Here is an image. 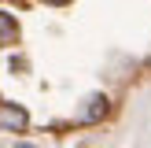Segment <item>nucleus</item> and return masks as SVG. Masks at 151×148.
I'll list each match as a JSON object with an SVG mask.
<instances>
[{
  "label": "nucleus",
  "instance_id": "nucleus-5",
  "mask_svg": "<svg viewBox=\"0 0 151 148\" xmlns=\"http://www.w3.org/2000/svg\"><path fill=\"white\" fill-rule=\"evenodd\" d=\"M15 148H33V144H15Z\"/></svg>",
  "mask_w": 151,
  "mask_h": 148
},
{
  "label": "nucleus",
  "instance_id": "nucleus-4",
  "mask_svg": "<svg viewBox=\"0 0 151 148\" xmlns=\"http://www.w3.org/2000/svg\"><path fill=\"white\" fill-rule=\"evenodd\" d=\"M44 4H66V0H44Z\"/></svg>",
  "mask_w": 151,
  "mask_h": 148
},
{
  "label": "nucleus",
  "instance_id": "nucleus-1",
  "mask_svg": "<svg viewBox=\"0 0 151 148\" xmlns=\"http://www.w3.org/2000/svg\"><path fill=\"white\" fill-rule=\"evenodd\" d=\"M26 122H29V115L22 107H15V104H0V130H26Z\"/></svg>",
  "mask_w": 151,
  "mask_h": 148
},
{
  "label": "nucleus",
  "instance_id": "nucleus-3",
  "mask_svg": "<svg viewBox=\"0 0 151 148\" xmlns=\"http://www.w3.org/2000/svg\"><path fill=\"white\" fill-rule=\"evenodd\" d=\"M103 111H107V96H92V100H88V111H85V118L92 122V118H100Z\"/></svg>",
  "mask_w": 151,
  "mask_h": 148
},
{
  "label": "nucleus",
  "instance_id": "nucleus-2",
  "mask_svg": "<svg viewBox=\"0 0 151 148\" xmlns=\"http://www.w3.org/2000/svg\"><path fill=\"white\" fill-rule=\"evenodd\" d=\"M15 41H19V26H15L11 15L0 11V48H7V44H15Z\"/></svg>",
  "mask_w": 151,
  "mask_h": 148
}]
</instances>
